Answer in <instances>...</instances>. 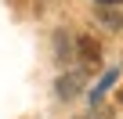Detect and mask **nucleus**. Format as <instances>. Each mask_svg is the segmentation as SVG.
I'll use <instances>...</instances> for the list:
<instances>
[{
  "label": "nucleus",
  "mask_w": 123,
  "mask_h": 119,
  "mask_svg": "<svg viewBox=\"0 0 123 119\" xmlns=\"http://www.w3.org/2000/svg\"><path fill=\"white\" fill-rule=\"evenodd\" d=\"M116 79H119V69H112V72H105V76H101V83L94 87V101H98V97H101V94H105V90H109V87H112Z\"/></svg>",
  "instance_id": "nucleus-3"
},
{
  "label": "nucleus",
  "mask_w": 123,
  "mask_h": 119,
  "mask_svg": "<svg viewBox=\"0 0 123 119\" xmlns=\"http://www.w3.org/2000/svg\"><path fill=\"white\" fill-rule=\"evenodd\" d=\"M91 119H112V112H109V108H98V112H94Z\"/></svg>",
  "instance_id": "nucleus-5"
},
{
  "label": "nucleus",
  "mask_w": 123,
  "mask_h": 119,
  "mask_svg": "<svg viewBox=\"0 0 123 119\" xmlns=\"http://www.w3.org/2000/svg\"><path fill=\"white\" fill-rule=\"evenodd\" d=\"M80 83H83V76H80V72L62 76V79H58V97H76V94H80Z\"/></svg>",
  "instance_id": "nucleus-2"
},
{
  "label": "nucleus",
  "mask_w": 123,
  "mask_h": 119,
  "mask_svg": "<svg viewBox=\"0 0 123 119\" xmlns=\"http://www.w3.org/2000/svg\"><path fill=\"white\" fill-rule=\"evenodd\" d=\"M98 4H123V0H98Z\"/></svg>",
  "instance_id": "nucleus-6"
},
{
  "label": "nucleus",
  "mask_w": 123,
  "mask_h": 119,
  "mask_svg": "<svg viewBox=\"0 0 123 119\" xmlns=\"http://www.w3.org/2000/svg\"><path fill=\"white\" fill-rule=\"evenodd\" d=\"M98 18H101L109 29H123V18H119V15H112V11H98Z\"/></svg>",
  "instance_id": "nucleus-4"
},
{
  "label": "nucleus",
  "mask_w": 123,
  "mask_h": 119,
  "mask_svg": "<svg viewBox=\"0 0 123 119\" xmlns=\"http://www.w3.org/2000/svg\"><path fill=\"white\" fill-rule=\"evenodd\" d=\"M76 51H80V58H83V65H98V62H101V47H98L94 36H80V40H76Z\"/></svg>",
  "instance_id": "nucleus-1"
}]
</instances>
